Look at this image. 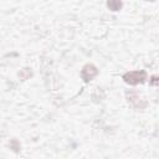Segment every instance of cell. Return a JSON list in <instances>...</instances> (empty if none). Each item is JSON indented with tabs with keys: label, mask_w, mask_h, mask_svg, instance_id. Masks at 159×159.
I'll use <instances>...</instances> for the list:
<instances>
[{
	"label": "cell",
	"mask_w": 159,
	"mask_h": 159,
	"mask_svg": "<svg viewBox=\"0 0 159 159\" xmlns=\"http://www.w3.org/2000/svg\"><path fill=\"white\" fill-rule=\"evenodd\" d=\"M144 77H145V73L144 72H130V73H128V75L124 76L125 81L129 82V83H132V84L138 83V82H142L144 80Z\"/></svg>",
	"instance_id": "obj_1"
},
{
	"label": "cell",
	"mask_w": 159,
	"mask_h": 159,
	"mask_svg": "<svg viewBox=\"0 0 159 159\" xmlns=\"http://www.w3.org/2000/svg\"><path fill=\"white\" fill-rule=\"evenodd\" d=\"M96 73H97V70H96L92 65H87V66L82 70V77H83L86 81H89Z\"/></svg>",
	"instance_id": "obj_2"
},
{
	"label": "cell",
	"mask_w": 159,
	"mask_h": 159,
	"mask_svg": "<svg viewBox=\"0 0 159 159\" xmlns=\"http://www.w3.org/2000/svg\"><path fill=\"white\" fill-rule=\"evenodd\" d=\"M108 6L113 10V11H117L120 9L122 4H120V0H108Z\"/></svg>",
	"instance_id": "obj_3"
}]
</instances>
